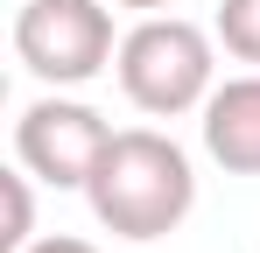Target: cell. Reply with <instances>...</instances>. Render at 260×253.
Segmentation results:
<instances>
[{"label":"cell","mask_w":260,"mask_h":253,"mask_svg":"<svg viewBox=\"0 0 260 253\" xmlns=\"http://www.w3.org/2000/svg\"><path fill=\"white\" fill-rule=\"evenodd\" d=\"M85 204L113 239H169L197 204V169L169 134L127 126L106 141V155L85 183Z\"/></svg>","instance_id":"6da1fadb"},{"label":"cell","mask_w":260,"mask_h":253,"mask_svg":"<svg viewBox=\"0 0 260 253\" xmlns=\"http://www.w3.org/2000/svg\"><path fill=\"white\" fill-rule=\"evenodd\" d=\"M113 71H120V91L141 113L176 120V113H204V99L218 91V49L183 14H148L120 36Z\"/></svg>","instance_id":"7a4b0ae2"},{"label":"cell","mask_w":260,"mask_h":253,"mask_svg":"<svg viewBox=\"0 0 260 253\" xmlns=\"http://www.w3.org/2000/svg\"><path fill=\"white\" fill-rule=\"evenodd\" d=\"M14 56H21L49 91L91 84L120 56V49H113L106 0H28V7L14 14Z\"/></svg>","instance_id":"3957f363"},{"label":"cell","mask_w":260,"mask_h":253,"mask_svg":"<svg viewBox=\"0 0 260 253\" xmlns=\"http://www.w3.org/2000/svg\"><path fill=\"white\" fill-rule=\"evenodd\" d=\"M106 141H113V126H106L99 106L49 91L36 106H21V120H14V162L36 183H49V190H85L99 155H106Z\"/></svg>","instance_id":"277c9868"},{"label":"cell","mask_w":260,"mask_h":253,"mask_svg":"<svg viewBox=\"0 0 260 253\" xmlns=\"http://www.w3.org/2000/svg\"><path fill=\"white\" fill-rule=\"evenodd\" d=\"M204 155L225 176H260V71L225 78L204 99Z\"/></svg>","instance_id":"5b68a950"},{"label":"cell","mask_w":260,"mask_h":253,"mask_svg":"<svg viewBox=\"0 0 260 253\" xmlns=\"http://www.w3.org/2000/svg\"><path fill=\"white\" fill-rule=\"evenodd\" d=\"M239 64H260V0H218V28H211Z\"/></svg>","instance_id":"8992f818"},{"label":"cell","mask_w":260,"mask_h":253,"mask_svg":"<svg viewBox=\"0 0 260 253\" xmlns=\"http://www.w3.org/2000/svg\"><path fill=\"white\" fill-rule=\"evenodd\" d=\"M28 169H7L0 176V190H7V232H0V253H21L28 239H36V197H28Z\"/></svg>","instance_id":"52a82bcc"},{"label":"cell","mask_w":260,"mask_h":253,"mask_svg":"<svg viewBox=\"0 0 260 253\" xmlns=\"http://www.w3.org/2000/svg\"><path fill=\"white\" fill-rule=\"evenodd\" d=\"M21 253H99L91 239H71V232H49V239H28Z\"/></svg>","instance_id":"ba28073f"},{"label":"cell","mask_w":260,"mask_h":253,"mask_svg":"<svg viewBox=\"0 0 260 253\" xmlns=\"http://www.w3.org/2000/svg\"><path fill=\"white\" fill-rule=\"evenodd\" d=\"M113 7H148L155 14V7H176V0H113Z\"/></svg>","instance_id":"9c48e42d"}]
</instances>
